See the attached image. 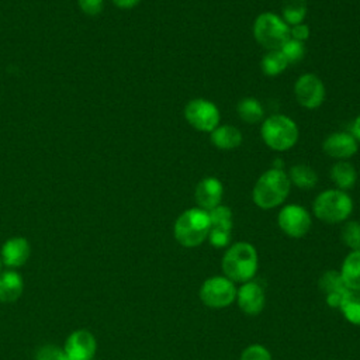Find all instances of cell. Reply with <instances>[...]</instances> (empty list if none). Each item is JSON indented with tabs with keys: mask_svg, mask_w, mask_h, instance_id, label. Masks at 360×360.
Returning <instances> with one entry per match:
<instances>
[{
	"mask_svg": "<svg viewBox=\"0 0 360 360\" xmlns=\"http://www.w3.org/2000/svg\"><path fill=\"white\" fill-rule=\"evenodd\" d=\"M290 179L283 169H269L256 181L252 198L259 208L270 210L284 202L290 193Z\"/></svg>",
	"mask_w": 360,
	"mask_h": 360,
	"instance_id": "cell-1",
	"label": "cell"
},
{
	"mask_svg": "<svg viewBox=\"0 0 360 360\" xmlns=\"http://www.w3.org/2000/svg\"><path fill=\"white\" fill-rule=\"evenodd\" d=\"M222 270L232 281L246 283L257 270V252L248 242L233 243L222 257Z\"/></svg>",
	"mask_w": 360,
	"mask_h": 360,
	"instance_id": "cell-2",
	"label": "cell"
},
{
	"mask_svg": "<svg viewBox=\"0 0 360 360\" xmlns=\"http://www.w3.org/2000/svg\"><path fill=\"white\" fill-rule=\"evenodd\" d=\"M210 215L208 211L201 208H190L179 215L174 222V238L186 248L201 245L210 233Z\"/></svg>",
	"mask_w": 360,
	"mask_h": 360,
	"instance_id": "cell-3",
	"label": "cell"
},
{
	"mask_svg": "<svg viewBox=\"0 0 360 360\" xmlns=\"http://www.w3.org/2000/svg\"><path fill=\"white\" fill-rule=\"evenodd\" d=\"M260 135L270 149L283 152L291 149L297 143L300 132L297 124L290 117L274 114L263 121Z\"/></svg>",
	"mask_w": 360,
	"mask_h": 360,
	"instance_id": "cell-4",
	"label": "cell"
},
{
	"mask_svg": "<svg viewBox=\"0 0 360 360\" xmlns=\"http://www.w3.org/2000/svg\"><path fill=\"white\" fill-rule=\"evenodd\" d=\"M353 211L350 195L339 188L325 190L314 201V214L318 219L328 224L343 222Z\"/></svg>",
	"mask_w": 360,
	"mask_h": 360,
	"instance_id": "cell-5",
	"label": "cell"
},
{
	"mask_svg": "<svg viewBox=\"0 0 360 360\" xmlns=\"http://www.w3.org/2000/svg\"><path fill=\"white\" fill-rule=\"evenodd\" d=\"M253 37L264 49L276 51L290 38V27L276 13L264 11L253 22Z\"/></svg>",
	"mask_w": 360,
	"mask_h": 360,
	"instance_id": "cell-6",
	"label": "cell"
},
{
	"mask_svg": "<svg viewBox=\"0 0 360 360\" xmlns=\"http://www.w3.org/2000/svg\"><path fill=\"white\" fill-rule=\"evenodd\" d=\"M186 121L197 131L212 132L221 120L218 107L205 98H193L184 107Z\"/></svg>",
	"mask_w": 360,
	"mask_h": 360,
	"instance_id": "cell-7",
	"label": "cell"
},
{
	"mask_svg": "<svg viewBox=\"0 0 360 360\" xmlns=\"http://www.w3.org/2000/svg\"><path fill=\"white\" fill-rule=\"evenodd\" d=\"M200 298L210 308H225L236 298V288L228 277H210L200 288Z\"/></svg>",
	"mask_w": 360,
	"mask_h": 360,
	"instance_id": "cell-8",
	"label": "cell"
},
{
	"mask_svg": "<svg viewBox=\"0 0 360 360\" xmlns=\"http://www.w3.org/2000/svg\"><path fill=\"white\" fill-rule=\"evenodd\" d=\"M294 96L300 105L308 110H315L322 105L326 90L323 82L315 73H304L294 84Z\"/></svg>",
	"mask_w": 360,
	"mask_h": 360,
	"instance_id": "cell-9",
	"label": "cell"
},
{
	"mask_svg": "<svg viewBox=\"0 0 360 360\" xmlns=\"http://www.w3.org/2000/svg\"><path fill=\"white\" fill-rule=\"evenodd\" d=\"M280 229L290 238H302L311 228L309 212L297 204H288L281 208L277 217Z\"/></svg>",
	"mask_w": 360,
	"mask_h": 360,
	"instance_id": "cell-10",
	"label": "cell"
},
{
	"mask_svg": "<svg viewBox=\"0 0 360 360\" xmlns=\"http://www.w3.org/2000/svg\"><path fill=\"white\" fill-rule=\"evenodd\" d=\"M210 215V243L215 248H224L229 243L232 231V212L225 205H218L208 211Z\"/></svg>",
	"mask_w": 360,
	"mask_h": 360,
	"instance_id": "cell-11",
	"label": "cell"
},
{
	"mask_svg": "<svg viewBox=\"0 0 360 360\" xmlns=\"http://www.w3.org/2000/svg\"><path fill=\"white\" fill-rule=\"evenodd\" d=\"M96 339L89 330H75L65 342V353L70 360H91L96 353Z\"/></svg>",
	"mask_w": 360,
	"mask_h": 360,
	"instance_id": "cell-12",
	"label": "cell"
},
{
	"mask_svg": "<svg viewBox=\"0 0 360 360\" xmlns=\"http://www.w3.org/2000/svg\"><path fill=\"white\" fill-rule=\"evenodd\" d=\"M359 148V142L352 132H333L328 135L322 143L323 152L333 159L345 160L352 158Z\"/></svg>",
	"mask_w": 360,
	"mask_h": 360,
	"instance_id": "cell-13",
	"label": "cell"
},
{
	"mask_svg": "<svg viewBox=\"0 0 360 360\" xmlns=\"http://www.w3.org/2000/svg\"><path fill=\"white\" fill-rule=\"evenodd\" d=\"M222 194H224L222 183L217 177H205L197 184L194 197L198 204V208L211 211L212 208L221 205Z\"/></svg>",
	"mask_w": 360,
	"mask_h": 360,
	"instance_id": "cell-14",
	"label": "cell"
},
{
	"mask_svg": "<svg viewBox=\"0 0 360 360\" xmlns=\"http://www.w3.org/2000/svg\"><path fill=\"white\" fill-rule=\"evenodd\" d=\"M236 301L245 314L257 315L264 307L263 288L255 281H246L236 291Z\"/></svg>",
	"mask_w": 360,
	"mask_h": 360,
	"instance_id": "cell-15",
	"label": "cell"
},
{
	"mask_svg": "<svg viewBox=\"0 0 360 360\" xmlns=\"http://www.w3.org/2000/svg\"><path fill=\"white\" fill-rule=\"evenodd\" d=\"M30 253H31V249H30L28 240L22 236H15L4 242L0 257L6 266L20 267L28 260Z\"/></svg>",
	"mask_w": 360,
	"mask_h": 360,
	"instance_id": "cell-16",
	"label": "cell"
},
{
	"mask_svg": "<svg viewBox=\"0 0 360 360\" xmlns=\"http://www.w3.org/2000/svg\"><path fill=\"white\" fill-rule=\"evenodd\" d=\"M319 287L325 292L328 305L333 308H339L342 298L349 291V288L346 287L340 276V271H335V270H329L321 277Z\"/></svg>",
	"mask_w": 360,
	"mask_h": 360,
	"instance_id": "cell-17",
	"label": "cell"
},
{
	"mask_svg": "<svg viewBox=\"0 0 360 360\" xmlns=\"http://www.w3.org/2000/svg\"><path fill=\"white\" fill-rule=\"evenodd\" d=\"M22 278L14 270L0 273V302H14L22 294Z\"/></svg>",
	"mask_w": 360,
	"mask_h": 360,
	"instance_id": "cell-18",
	"label": "cell"
},
{
	"mask_svg": "<svg viewBox=\"0 0 360 360\" xmlns=\"http://www.w3.org/2000/svg\"><path fill=\"white\" fill-rule=\"evenodd\" d=\"M242 132L233 125H218L211 132L212 143L222 150H231L242 143Z\"/></svg>",
	"mask_w": 360,
	"mask_h": 360,
	"instance_id": "cell-19",
	"label": "cell"
},
{
	"mask_svg": "<svg viewBox=\"0 0 360 360\" xmlns=\"http://www.w3.org/2000/svg\"><path fill=\"white\" fill-rule=\"evenodd\" d=\"M340 276L349 290L360 291V249L352 250L343 260Z\"/></svg>",
	"mask_w": 360,
	"mask_h": 360,
	"instance_id": "cell-20",
	"label": "cell"
},
{
	"mask_svg": "<svg viewBox=\"0 0 360 360\" xmlns=\"http://www.w3.org/2000/svg\"><path fill=\"white\" fill-rule=\"evenodd\" d=\"M330 179L338 186L339 190H347L354 186L357 180V173L354 166L346 160H338L330 167Z\"/></svg>",
	"mask_w": 360,
	"mask_h": 360,
	"instance_id": "cell-21",
	"label": "cell"
},
{
	"mask_svg": "<svg viewBox=\"0 0 360 360\" xmlns=\"http://www.w3.org/2000/svg\"><path fill=\"white\" fill-rule=\"evenodd\" d=\"M288 179H290V183L304 190L314 188L318 183L316 172L311 166L304 163L294 165L288 172Z\"/></svg>",
	"mask_w": 360,
	"mask_h": 360,
	"instance_id": "cell-22",
	"label": "cell"
},
{
	"mask_svg": "<svg viewBox=\"0 0 360 360\" xmlns=\"http://www.w3.org/2000/svg\"><path fill=\"white\" fill-rule=\"evenodd\" d=\"M281 18L288 24V27L301 24L304 22L308 11L307 0H281Z\"/></svg>",
	"mask_w": 360,
	"mask_h": 360,
	"instance_id": "cell-23",
	"label": "cell"
},
{
	"mask_svg": "<svg viewBox=\"0 0 360 360\" xmlns=\"http://www.w3.org/2000/svg\"><path fill=\"white\" fill-rule=\"evenodd\" d=\"M236 111H238V115L240 117V120L248 124H256V122L262 121L263 114H264L262 104L259 103V100H256L253 97L242 98L236 105Z\"/></svg>",
	"mask_w": 360,
	"mask_h": 360,
	"instance_id": "cell-24",
	"label": "cell"
},
{
	"mask_svg": "<svg viewBox=\"0 0 360 360\" xmlns=\"http://www.w3.org/2000/svg\"><path fill=\"white\" fill-rule=\"evenodd\" d=\"M339 309L353 325H360V291L349 290L340 301Z\"/></svg>",
	"mask_w": 360,
	"mask_h": 360,
	"instance_id": "cell-25",
	"label": "cell"
},
{
	"mask_svg": "<svg viewBox=\"0 0 360 360\" xmlns=\"http://www.w3.org/2000/svg\"><path fill=\"white\" fill-rule=\"evenodd\" d=\"M287 66H288V62L280 49L267 51L260 62L262 72L266 76H277L281 72H284Z\"/></svg>",
	"mask_w": 360,
	"mask_h": 360,
	"instance_id": "cell-26",
	"label": "cell"
},
{
	"mask_svg": "<svg viewBox=\"0 0 360 360\" xmlns=\"http://www.w3.org/2000/svg\"><path fill=\"white\" fill-rule=\"evenodd\" d=\"M281 53L284 55V58L287 59L288 65L290 63H297L300 60H302L304 55H305V46H304V42L301 41H297L294 38H288L283 46L280 48Z\"/></svg>",
	"mask_w": 360,
	"mask_h": 360,
	"instance_id": "cell-27",
	"label": "cell"
},
{
	"mask_svg": "<svg viewBox=\"0 0 360 360\" xmlns=\"http://www.w3.org/2000/svg\"><path fill=\"white\" fill-rule=\"evenodd\" d=\"M342 240L347 248L352 250L360 249V222L357 221H349L343 225L340 232Z\"/></svg>",
	"mask_w": 360,
	"mask_h": 360,
	"instance_id": "cell-28",
	"label": "cell"
},
{
	"mask_svg": "<svg viewBox=\"0 0 360 360\" xmlns=\"http://www.w3.org/2000/svg\"><path fill=\"white\" fill-rule=\"evenodd\" d=\"M35 360H70L63 349L55 345L42 346L35 356Z\"/></svg>",
	"mask_w": 360,
	"mask_h": 360,
	"instance_id": "cell-29",
	"label": "cell"
},
{
	"mask_svg": "<svg viewBox=\"0 0 360 360\" xmlns=\"http://www.w3.org/2000/svg\"><path fill=\"white\" fill-rule=\"evenodd\" d=\"M240 360H271V356L264 346L250 345L242 352Z\"/></svg>",
	"mask_w": 360,
	"mask_h": 360,
	"instance_id": "cell-30",
	"label": "cell"
},
{
	"mask_svg": "<svg viewBox=\"0 0 360 360\" xmlns=\"http://www.w3.org/2000/svg\"><path fill=\"white\" fill-rule=\"evenodd\" d=\"M80 10L87 15H97L103 10L104 0H77Z\"/></svg>",
	"mask_w": 360,
	"mask_h": 360,
	"instance_id": "cell-31",
	"label": "cell"
},
{
	"mask_svg": "<svg viewBox=\"0 0 360 360\" xmlns=\"http://www.w3.org/2000/svg\"><path fill=\"white\" fill-rule=\"evenodd\" d=\"M308 37H309V27L307 24L301 22V24L290 27V38L304 42L305 39H308Z\"/></svg>",
	"mask_w": 360,
	"mask_h": 360,
	"instance_id": "cell-32",
	"label": "cell"
},
{
	"mask_svg": "<svg viewBox=\"0 0 360 360\" xmlns=\"http://www.w3.org/2000/svg\"><path fill=\"white\" fill-rule=\"evenodd\" d=\"M112 3L115 4V7L121 10H131L136 7L141 3V0H112Z\"/></svg>",
	"mask_w": 360,
	"mask_h": 360,
	"instance_id": "cell-33",
	"label": "cell"
},
{
	"mask_svg": "<svg viewBox=\"0 0 360 360\" xmlns=\"http://www.w3.org/2000/svg\"><path fill=\"white\" fill-rule=\"evenodd\" d=\"M352 135L356 138L357 142H360V114L356 117L352 125Z\"/></svg>",
	"mask_w": 360,
	"mask_h": 360,
	"instance_id": "cell-34",
	"label": "cell"
},
{
	"mask_svg": "<svg viewBox=\"0 0 360 360\" xmlns=\"http://www.w3.org/2000/svg\"><path fill=\"white\" fill-rule=\"evenodd\" d=\"M1 264H3V260H1V257H0V271H1Z\"/></svg>",
	"mask_w": 360,
	"mask_h": 360,
	"instance_id": "cell-35",
	"label": "cell"
}]
</instances>
